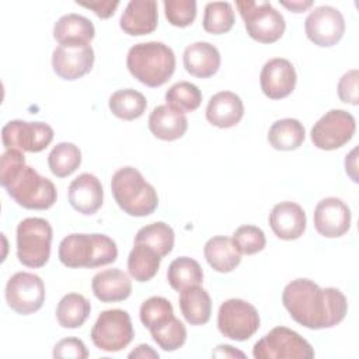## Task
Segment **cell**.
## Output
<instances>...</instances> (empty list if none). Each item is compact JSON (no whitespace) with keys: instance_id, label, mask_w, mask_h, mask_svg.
Here are the masks:
<instances>
[{"instance_id":"1","label":"cell","mask_w":359,"mask_h":359,"mask_svg":"<svg viewBox=\"0 0 359 359\" xmlns=\"http://www.w3.org/2000/svg\"><path fill=\"white\" fill-rule=\"evenodd\" d=\"M283 307L300 325L310 330L332 328L348 313L345 294L337 287H320L316 282L299 278L282 292Z\"/></svg>"},{"instance_id":"2","label":"cell","mask_w":359,"mask_h":359,"mask_svg":"<svg viewBox=\"0 0 359 359\" xmlns=\"http://www.w3.org/2000/svg\"><path fill=\"white\" fill-rule=\"evenodd\" d=\"M0 184L22 208L45 210L55 205L57 191L55 184L25 164L24 153L6 149L0 158Z\"/></svg>"},{"instance_id":"3","label":"cell","mask_w":359,"mask_h":359,"mask_svg":"<svg viewBox=\"0 0 359 359\" xmlns=\"http://www.w3.org/2000/svg\"><path fill=\"white\" fill-rule=\"evenodd\" d=\"M126 66L129 73L147 87L165 84L175 72L174 50L158 41L140 42L128 50Z\"/></svg>"},{"instance_id":"4","label":"cell","mask_w":359,"mask_h":359,"mask_svg":"<svg viewBox=\"0 0 359 359\" xmlns=\"http://www.w3.org/2000/svg\"><path fill=\"white\" fill-rule=\"evenodd\" d=\"M60 262L67 268H98L116 261V243L100 233H73L66 236L57 250Z\"/></svg>"},{"instance_id":"5","label":"cell","mask_w":359,"mask_h":359,"mask_svg":"<svg viewBox=\"0 0 359 359\" xmlns=\"http://www.w3.org/2000/svg\"><path fill=\"white\" fill-rule=\"evenodd\" d=\"M111 192L118 206L129 216L144 217L158 206L154 187L144 180L142 172L130 165L116 170L111 180Z\"/></svg>"},{"instance_id":"6","label":"cell","mask_w":359,"mask_h":359,"mask_svg":"<svg viewBox=\"0 0 359 359\" xmlns=\"http://www.w3.org/2000/svg\"><path fill=\"white\" fill-rule=\"evenodd\" d=\"M53 230L42 217H27L17 226V258L28 268L43 266L50 257Z\"/></svg>"},{"instance_id":"7","label":"cell","mask_w":359,"mask_h":359,"mask_svg":"<svg viewBox=\"0 0 359 359\" xmlns=\"http://www.w3.org/2000/svg\"><path fill=\"white\" fill-rule=\"evenodd\" d=\"M247 34L257 42L273 43L282 38L286 22L283 15L268 1H236Z\"/></svg>"},{"instance_id":"8","label":"cell","mask_w":359,"mask_h":359,"mask_svg":"<svg viewBox=\"0 0 359 359\" xmlns=\"http://www.w3.org/2000/svg\"><path fill=\"white\" fill-rule=\"evenodd\" d=\"M314 349L307 339L287 327H275L254 344L255 359H311Z\"/></svg>"},{"instance_id":"9","label":"cell","mask_w":359,"mask_h":359,"mask_svg":"<svg viewBox=\"0 0 359 359\" xmlns=\"http://www.w3.org/2000/svg\"><path fill=\"white\" fill-rule=\"evenodd\" d=\"M133 337L130 316L121 309L101 311L91 330L93 344L104 352L122 351L132 342Z\"/></svg>"},{"instance_id":"10","label":"cell","mask_w":359,"mask_h":359,"mask_svg":"<svg viewBox=\"0 0 359 359\" xmlns=\"http://www.w3.org/2000/svg\"><path fill=\"white\" fill-rule=\"evenodd\" d=\"M217 328L229 339L247 341L259 328V314L251 303L243 299H229L219 307Z\"/></svg>"},{"instance_id":"11","label":"cell","mask_w":359,"mask_h":359,"mask_svg":"<svg viewBox=\"0 0 359 359\" xmlns=\"http://www.w3.org/2000/svg\"><path fill=\"white\" fill-rule=\"evenodd\" d=\"M356 121L345 109H330L311 128V142L320 150H335L355 135Z\"/></svg>"},{"instance_id":"12","label":"cell","mask_w":359,"mask_h":359,"mask_svg":"<svg viewBox=\"0 0 359 359\" xmlns=\"http://www.w3.org/2000/svg\"><path fill=\"white\" fill-rule=\"evenodd\" d=\"M4 296L11 310L21 316H29L42 307L45 285L35 273L17 272L7 280Z\"/></svg>"},{"instance_id":"13","label":"cell","mask_w":359,"mask_h":359,"mask_svg":"<svg viewBox=\"0 0 359 359\" xmlns=\"http://www.w3.org/2000/svg\"><path fill=\"white\" fill-rule=\"evenodd\" d=\"M53 129L45 122H27L14 119L1 129V142L6 149L39 153L53 140Z\"/></svg>"},{"instance_id":"14","label":"cell","mask_w":359,"mask_h":359,"mask_svg":"<svg viewBox=\"0 0 359 359\" xmlns=\"http://www.w3.org/2000/svg\"><path fill=\"white\" fill-rule=\"evenodd\" d=\"M307 38L317 46L337 45L345 34V20L341 11L332 6H320L310 11L304 21Z\"/></svg>"},{"instance_id":"15","label":"cell","mask_w":359,"mask_h":359,"mask_svg":"<svg viewBox=\"0 0 359 359\" xmlns=\"http://www.w3.org/2000/svg\"><path fill=\"white\" fill-rule=\"evenodd\" d=\"M313 219L318 234L327 238H337L349 230L352 215L342 199L328 196L317 203Z\"/></svg>"},{"instance_id":"16","label":"cell","mask_w":359,"mask_h":359,"mask_svg":"<svg viewBox=\"0 0 359 359\" xmlns=\"http://www.w3.org/2000/svg\"><path fill=\"white\" fill-rule=\"evenodd\" d=\"M296 81L297 74L294 66L287 59H269L261 69V90L271 100H282L290 95L296 87Z\"/></svg>"},{"instance_id":"17","label":"cell","mask_w":359,"mask_h":359,"mask_svg":"<svg viewBox=\"0 0 359 359\" xmlns=\"http://www.w3.org/2000/svg\"><path fill=\"white\" fill-rule=\"evenodd\" d=\"M94 59L95 56L91 45H59L52 53V67L60 79L72 81L90 73L94 65Z\"/></svg>"},{"instance_id":"18","label":"cell","mask_w":359,"mask_h":359,"mask_svg":"<svg viewBox=\"0 0 359 359\" xmlns=\"http://www.w3.org/2000/svg\"><path fill=\"white\" fill-rule=\"evenodd\" d=\"M269 226L280 240H297L303 236L307 217L303 208L292 201L276 203L269 213Z\"/></svg>"},{"instance_id":"19","label":"cell","mask_w":359,"mask_h":359,"mask_svg":"<svg viewBox=\"0 0 359 359\" xmlns=\"http://www.w3.org/2000/svg\"><path fill=\"white\" fill-rule=\"evenodd\" d=\"M70 206L81 215H94L104 202V189L101 181L90 172L76 177L67 189Z\"/></svg>"},{"instance_id":"20","label":"cell","mask_w":359,"mask_h":359,"mask_svg":"<svg viewBox=\"0 0 359 359\" xmlns=\"http://www.w3.org/2000/svg\"><path fill=\"white\" fill-rule=\"evenodd\" d=\"M158 24L157 1L154 0H132L126 4L121 15V29L132 36L151 34Z\"/></svg>"},{"instance_id":"21","label":"cell","mask_w":359,"mask_h":359,"mask_svg":"<svg viewBox=\"0 0 359 359\" xmlns=\"http://www.w3.org/2000/svg\"><path fill=\"white\" fill-rule=\"evenodd\" d=\"M244 116L243 100L233 91H220L210 97L206 105V119L216 128L236 126Z\"/></svg>"},{"instance_id":"22","label":"cell","mask_w":359,"mask_h":359,"mask_svg":"<svg viewBox=\"0 0 359 359\" xmlns=\"http://www.w3.org/2000/svg\"><path fill=\"white\" fill-rule=\"evenodd\" d=\"M220 52L209 42H194L188 45L182 55L185 70L199 79H208L217 73L220 67Z\"/></svg>"},{"instance_id":"23","label":"cell","mask_w":359,"mask_h":359,"mask_svg":"<svg viewBox=\"0 0 359 359\" xmlns=\"http://www.w3.org/2000/svg\"><path fill=\"white\" fill-rule=\"evenodd\" d=\"M94 35V24L87 17L74 13L62 15L53 25V38L63 46L90 45Z\"/></svg>"},{"instance_id":"24","label":"cell","mask_w":359,"mask_h":359,"mask_svg":"<svg viewBox=\"0 0 359 359\" xmlns=\"http://www.w3.org/2000/svg\"><path fill=\"white\" fill-rule=\"evenodd\" d=\"M94 296L102 303L126 300L132 293L129 276L119 268L104 269L97 272L91 280Z\"/></svg>"},{"instance_id":"25","label":"cell","mask_w":359,"mask_h":359,"mask_svg":"<svg viewBox=\"0 0 359 359\" xmlns=\"http://www.w3.org/2000/svg\"><path fill=\"white\" fill-rule=\"evenodd\" d=\"M147 125L154 137L172 142L185 135L188 129V119L184 114L177 112L168 105H158L150 112Z\"/></svg>"},{"instance_id":"26","label":"cell","mask_w":359,"mask_h":359,"mask_svg":"<svg viewBox=\"0 0 359 359\" xmlns=\"http://www.w3.org/2000/svg\"><path fill=\"white\" fill-rule=\"evenodd\" d=\"M178 302L181 313L188 324L203 325L210 320L212 299L201 285H194L181 290Z\"/></svg>"},{"instance_id":"27","label":"cell","mask_w":359,"mask_h":359,"mask_svg":"<svg viewBox=\"0 0 359 359\" xmlns=\"http://www.w3.org/2000/svg\"><path fill=\"white\" fill-rule=\"evenodd\" d=\"M203 255L208 264L222 273L231 272L241 262V254L233 240L226 236H215L205 243Z\"/></svg>"},{"instance_id":"28","label":"cell","mask_w":359,"mask_h":359,"mask_svg":"<svg viewBox=\"0 0 359 359\" xmlns=\"http://www.w3.org/2000/svg\"><path fill=\"white\" fill-rule=\"evenodd\" d=\"M306 139L303 123L294 118H283L275 121L268 130L269 144L282 151L296 150Z\"/></svg>"},{"instance_id":"29","label":"cell","mask_w":359,"mask_h":359,"mask_svg":"<svg viewBox=\"0 0 359 359\" xmlns=\"http://www.w3.org/2000/svg\"><path fill=\"white\" fill-rule=\"evenodd\" d=\"M161 257L146 244H135L128 255L129 275L137 282H149L160 268Z\"/></svg>"},{"instance_id":"30","label":"cell","mask_w":359,"mask_h":359,"mask_svg":"<svg viewBox=\"0 0 359 359\" xmlns=\"http://www.w3.org/2000/svg\"><path fill=\"white\" fill-rule=\"evenodd\" d=\"M91 313L90 302L80 293L65 294L56 306V320L63 328L81 327Z\"/></svg>"},{"instance_id":"31","label":"cell","mask_w":359,"mask_h":359,"mask_svg":"<svg viewBox=\"0 0 359 359\" xmlns=\"http://www.w3.org/2000/svg\"><path fill=\"white\" fill-rule=\"evenodd\" d=\"M111 112L123 121H133L140 118L147 107L146 97L133 88H123L115 91L108 101Z\"/></svg>"},{"instance_id":"32","label":"cell","mask_w":359,"mask_h":359,"mask_svg":"<svg viewBox=\"0 0 359 359\" xmlns=\"http://www.w3.org/2000/svg\"><path fill=\"white\" fill-rule=\"evenodd\" d=\"M167 280L174 290L181 292L189 286L201 285L203 282V271L198 261L189 257H178L168 265Z\"/></svg>"},{"instance_id":"33","label":"cell","mask_w":359,"mask_h":359,"mask_svg":"<svg viewBox=\"0 0 359 359\" xmlns=\"http://www.w3.org/2000/svg\"><path fill=\"white\" fill-rule=\"evenodd\" d=\"M175 234L171 226L164 222H154L142 227L135 236V244L151 247L161 258L168 255L174 247Z\"/></svg>"},{"instance_id":"34","label":"cell","mask_w":359,"mask_h":359,"mask_svg":"<svg viewBox=\"0 0 359 359\" xmlns=\"http://www.w3.org/2000/svg\"><path fill=\"white\" fill-rule=\"evenodd\" d=\"M81 164L80 149L70 142L57 143L48 156V165L53 175L65 178L73 174Z\"/></svg>"},{"instance_id":"35","label":"cell","mask_w":359,"mask_h":359,"mask_svg":"<svg viewBox=\"0 0 359 359\" xmlns=\"http://www.w3.org/2000/svg\"><path fill=\"white\" fill-rule=\"evenodd\" d=\"M165 102V105L177 112H192L199 108L202 102V93L198 86L189 81H178L167 90Z\"/></svg>"},{"instance_id":"36","label":"cell","mask_w":359,"mask_h":359,"mask_svg":"<svg viewBox=\"0 0 359 359\" xmlns=\"http://www.w3.org/2000/svg\"><path fill=\"white\" fill-rule=\"evenodd\" d=\"M203 29L213 35L229 32L234 25V11L229 1H212L205 6Z\"/></svg>"},{"instance_id":"37","label":"cell","mask_w":359,"mask_h":359,"mask_svg":"<svg viewBox=\"0 0 359 359\" xmlns=\"http://www.w3.org/2000/svg\"><path fill=\"white\" fill-rule=\"evenodd\" d=\"M149 331L153 341L167 352L180 349L187 341V328L175 316Z\"/></svg>"},{"instance_id":"38","label":"cell","mask_w":359,"mask_h":359,"mask_svg":"<svg viewBox=\"0 0 359 359\" xmlns=\"http://www.w3.org/2000/svg\"><path fill=\"white\" fill-rule=\"evenodd\" d=\"M139 316H140L142 324L147 330H151L160 325L161 323H164L165 320H168L170 317H172L174 309L170 300H167L165 297L151 296L142 303Z\"/></svg>"},{"instance_id":"39","label":"cell","mask_w":359,"mask_h":359,"mask_svg":"<svg viewBox=\"0 0 359 359\" xmlns=\"http://www.w3.org/2000/svg\"><path fill=\"white\" fill-rule=\"evenodd\" d=\"M234 245L244 255H252L265 248L266 238L264 231L252 224H244L234 230L231 237Z\"/></svg>"},{"instance_id":"40","label":"cell","mask_w":359,"mask_h":359,"mask_svg":"<svg viewBox=\"0 0 359 359\" xmlns=\"http://www.w3.org/2000/svg\"><path fill=\"white\" fill-rule=\"evenodd\" d=\"M163 4L165 18L174 27L185 28L196 18V1L194 0H164Z\"/></svg>"},{"instance_id":"41","label":"cell","mask_w":359,"mask_h":359,"mask_svg":"<svg viewBox=\"0 0 359 359\" xmlns=\"http://www.w3.org/2000/svg\"><path fill=\"white\" fill-rule=\"evenodd\" d=\"M53 358H74V359H86L88 358V351L84 342L79 338L69 337L60 339L53 346Z\"/></svg>"},{"instance_id":"42","label":"cell","mask_w":359,"mask_h":359,"mask_svg":"<svg viewBox=\"0 0 359 359\" xmlns=\"http://www.w3.org/2000/svg\"><path fill=\"white\" fill-rule=\"evenodd\" d=\"M338 97L342 102L358 105L359 95H358V70L352 69L346 72L338 81Z\"/></svg>"},{"instance_id":"43","label":"cell","mask_w":359,"mask_h":359,"mask_svg":"<svg viewBox=\"0 0 359 359\" xmlns=\"http://www.w3.org/2000/svg\"><path fill=\"white\" fill-rule=\"evenodd\" d=\"M79 6L90 8L100 18H109L114 15L115 10L119 6L118 0H98V1H76Z\"/></svg>"},{"instance_id":"44","label":"cell","mask_w":359,"mask_h":359,"mask_svg":"<svg viewBox=\"0 0 359 359\" xmlns=\"http://www.w3.org/2000/svg\"><path fill=\"white\" fill-rule=\"evenodd\" d=\"M356 153H358V149L355 147L349 154H346V158H345V171L353 182H358V157H356Z\"/></svg>"},{"instance_id":"45","label":"cell","mask_w":359,"mask_h":359,"mask_svg":"<svg viewBox=\"0 0 359 359\" xmlns=\"http://www.w3.org/2000/svg\"><path fill=\"white\" fill-rule=\"evenodd\" d=\"M213 358H245L241 351L234 349L231 345H217L216 349L212 352Z\"/></svg>"},{"instance_id":"46","label":"cell","mask_w":359,"mask_h":359,"mask_svg":"<svg viewBox=\"0 0 359 359\" xmlns=\"http://www.w3.org/2000/svg\"><path fill=\"white\" fill-rule=\"evenodd\" d=\"M129 358H142V359H149V358H158V353L150 346V345H146V344H140L139 346H136V349H133L129 355Z\"/></svg>"},{"instance_id":"47","label":"cell","mask_w":359,"mask_h":359,"mask_svg":"<svg viewBox=\"0 0 359 359\" xmlns=\"http://www.w3.org/2000/svg\"><path fill=\"white\" fill-rule=\"evenodd\" d=\"M280 4L293 13H303L313 6V1L311 0H306V1L296 0V1H280Z\"/></svg>"}]
</instances>
